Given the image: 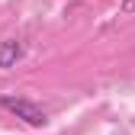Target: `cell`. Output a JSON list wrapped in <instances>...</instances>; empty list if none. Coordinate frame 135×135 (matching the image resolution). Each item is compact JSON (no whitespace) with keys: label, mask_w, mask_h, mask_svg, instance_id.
<instances>
[{"label":"cell","mask_w":135,"mask_h":135,"mask_svg":"<svg viewBox=\"0 0 135 135\" xmlns=\"http://www.w3.org/2000/svg\"><path fill=\"white\" fill-rule=\"evenodd\" d=\"M0 106H3L7 113H13L16 119H23L26 126H32V129H42V126L48 122L45 109H42V106H36V103H32V100H26V97L3 93V97H0Z\"/></svg>","instance_id":"obj_1"},{"label":"cell","mask_w":135,"mask_h":135,"mask_svg":"<svg viewBox=\"0 0 135 135\" xmlns=\"http://www.w3.org/2000/svg\"><path fill=\"white\" fill-rule=\"evenodd\" d=\"M23 58V42H16V39H7V42H0V68H16V61Z\"/></svg>","instance_id":"obj_2"}]
</instances>
